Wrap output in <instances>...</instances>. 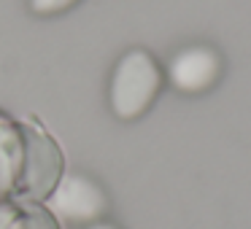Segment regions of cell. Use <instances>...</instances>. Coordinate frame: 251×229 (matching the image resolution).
<instances>
[{
  "mask_svg": "<svg viewBox=\"0 0 251 229\" xmlns=\"http://www.w3.org/2000/svg\"><path fill=\"white\" fill-rule=\"evenodd\" d=\"M165 87V70L146 49H130L116 60L108 78L111 114L122 121H135L157 103Z\"/></svg>",
  "mask_w": 251,
  "mask_h": 229,
  "instance_id": "cell-1",
  "label": "cell"
},
{
  "mask_svg": "<svg viewBox=\"0 0 251 229\" xmlns=\"http://www.w3.org/2000/svg\"><path fill=\"white\" fill-rule=\"evenodd\" d=\"M49 207L71 224H95L108 210L103 186L84 173H65L49 197Z\"/></svg>",
  "mask_w": 251,
  "mask_h": 229,
  "instance_id": "cell-2",
  "label": "cell"
},
{
  "mask_svg": "<svg viewBox=\"0 0 251 229\" xmlns=\"http://www.w3.org/2000/svg\"><path fill=\"white\" fill-rule=\"evenodd\" d=\"M224 62L213 46H184L170 57L168 68H165V81L181 94H202L208 89L216 87L222 78Z\"/></svg>",
  "mask_w": 251,
  "mask_h": 229,
  "instance_id": "cell-3",
  "label": "cell"
},
{
  "mask_svg": "<svg viewBox=\"0 0 251 229\" xmlns=\"http://www.w3.org/2000/svg\"><path fill=\"white\" fill-rule=\"evenodd\" d=\"M78 0H30V8L35 14H60L65 8L76 6Z\"/></svg>",
  "mask_w": 251,
  "mask_h": 229,
  "instance_id": "cell-4",
  "label": "cell"
},
{
  "mask_svg": "<svg viewBox=\"0 0 251 229\" xmlns=\"http://www.w3.org/2000/svg\"><path fill=\"white\" fill-rule=\"evenodd\" d=\"M87 229H119V227H114V224H108V221H95V224H89Z\"/></svg>",
  "mask_w": 251,
  "mask_h": 229,
  "instance_id": "cell-5",
  "label": "cell"
}]
</instances>
